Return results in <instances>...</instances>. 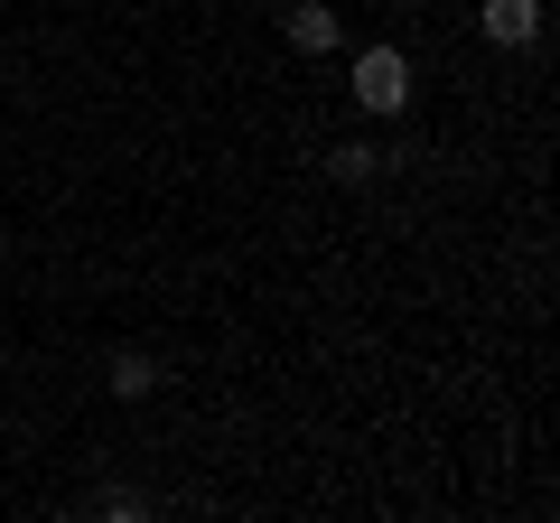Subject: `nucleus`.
I'll return each instance as SVG.
<instances>
[{"label":"nucleus","mask_w":560,"mask_h":523,"mask_svg":"<svg viewBox=\"0 0 560 523\" xmlns=\"http://www.w3.org/2000/svg\"><path fill=\"white\" fill-rule=\"evenodd\" d=\"M355 103L364 113H401V103H411V66H401L393 47H364L355 57Z\"/></svg>","instance_id":"1"},{"label":"nucleus","mask_w":560,"mask_h":523,"mask_svg":"<svg viewBox=\"0 0 560 523\" xmlns=\"http://www.w3.org/2000/svg\"><path fill=\"white\" fill-rule=\"evenodd\" d=\"M477 28H486L495 47H523V38L541 28V0H486V10H477Z\"/></svg>","instance_id":"2"},{"label":"nucleus","mask_w":560,"mask_h":523,"mask_svg":"<svg viewBox=\"0 0 560 523\" xmlns=\"http://www.w3.org/2000/svg\"><path fill=\"white\" fill-rule=\"evenodd\" d=\"M290 47H300V57H327V47H337V10H327V0H300V10H290Z\"/></svg>","instance_id":"3"},{"label":"nucleus","mask_w":560,"mask_h":523,"mask_svg":"<svg viewBox=\"0 0 560 523\" xmlns=\"http://www.w3.org/2000/svg\"><path fill=\"white\" fill-rule=\"evenodd\" d=\"M374 168H383V150H364V141H337V150H327V178H337V187H364Z\"/></svg>","instance_id":"4"},{"label":"nucleus","mask_w":560,"mask_h":523,"mask_svg":"<svg viewBox=\"0 0 560 523\" xmlns=\"http://www.w3.org/2000/svg\"><path fill=\"white\" fill-rule=\"evenodd\" d=\"M150 383H160L150 356H113V393H150Z\"/></svg>","instance_id":"5"}]
</instances>
